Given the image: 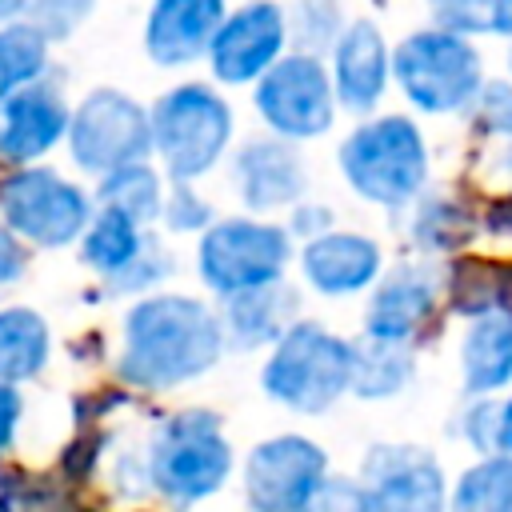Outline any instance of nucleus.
I'll use <instances>...</instances> for the list:
<instances>
[{"label": "nucleus", "mask_w": 512, "mask_h": 512, "mask_svg": "<svg viewBox=\"0 0 512 512\" xmlns=\"http://www.w3.org/2000/svg\"><path fill=\"white\" fill-rule=\"evenodd\" d=\"M480 232H488L492 240L512 244V192L484 200V208H480Z\"/></svg>", "instance_id": "obj_41"}, {"label": "nucleus", "mask_w": 512, "mask_h": 512, "mask_svg": "<svg viewBox=\"0 0 512 512\" xmlns=\"http://www.w3.org/2000/svg\"><path fill=\"white\" fill-rule=\"evenodd\" d=\"M344 32V16H340V0H296L288 8V40L300 52H332L336 36Z\"/></svg>", "instance_id": "obj_32"}, {"label": "nucleus", "mask_w": 512, "mask_h": 512, "mask_svg": "<svg viewBox=\"0 0 512 512\" xmlns=\"http://www.w3.org/2000/svg\"><path fill=\"white\" fill-rule=\"evenodd\" d=\"M232 444L224 420L212 408H180L164 416L144 448V472L152 496L172 508H192L216 496L232 476Z\"/></svg>", "instance_id": "obj_3"}, {"label": "nucleus", "mask_w": 512, "mask_h": 512, "mask_svg": "<svg viewBox=\"0 0 512 512\" xmlns=\"http://www.w3.org/2000/svg\"><path fill=\"white\" fill-rule=\"evenodd\" d=\"M164 172L152 168L148 160H136V164H124V168H112L108 176H100L96 184V204H112L128 216H136L140 224H156L160 220V208H164Z\"/></svg>", "instance_id": "obj_27"}, {"label": "nucleus", "mask_w": 512, "mask_h": 512, "mask_svg": "<svg viewBox=\"0 0 512 512\" xmlns=\"http://www.w3.org/2000/svg\"><path fill=\"white\" fill-rule=\"evenodd\" d=\"M296 260V236L288 224L272 216H216L196 236V272L208 292L236 296L244 288H260L284 280L288 264Z\"/></svg>", "instance_id": "obj_7"}, {"label": "nucleus", "mask_w": 512, "mask_h": 512, "mask_svg": "<svg viewBox=\"0 0 512 512\" xmlns=\"http://www.w3.org/2000/svg\"><path fill=\"white\" fill-rule=\"evenodd\" d=\"M288 44V8L276 0H248L220 20L204 60L216 84L252 88L288 52Z\"/></svg>", "instance_id": "obj_13"}, {"label": "nucleus", "mask_w": 512, "mask_h": 512, "mask_svg": "<svg viewBox=\"0 0 512 512\" xmlns=\"http://www.w3.org/2000/svg\"><path fill=\"white\" fill-rule=\"evenodd\" d=\"M440 308L444 272H436L432 264H396L372 284V296L364 304V336L376 344L416 348L436 324Z\"/></svg>", "instance_id": "obj_14"}, {"label": "nucleus", "mask_w": 512, "mask_h": 512, "mask_svg": "<svg viewBox=\"0 0 512 512\" xmlns=\"http://www.w3.org/2000/svg\"><path fill=\"white\" fill-rule=\"evenodd\" d=\"M456 436L480 456H512V392L472 396L456 416Z\"/></svg>", "instance_id": "obj_31"}, {"label": "nucleus", "mask_w": 512, "mask_h": 512, "mask_svg": "<svg viewBox=\"0 0 512 512\" xmlns=\"http://www.w3.org/2000/svg\"><path fill=\"white\" fill-rule=\"evenodd\" d=\"M80 260L100 276L108 296H148L176 268L164 240L112 204H96L80 236Z\"/></svg>", "instance_id": "obj_10"}, {"label": "nucleus", "mask_w": 512, "mask_h": 512, "mask_svg": "<svg viewBox=\"0 0 512 512\" xmlns=\"http://www.w3.org/2000/svg\"><path fill=\"white\" fill-rule=\"evenodd\" d=\"M508 68H512V52H508Z\"/></svg>", "instance_id": "obj_44"}, {"label": "nucleus", "mask_w": 512, "mask_h": 512, "mask_svg": "<svg viewBox=\"0 0 512 512\" xmlns=\"http://www.w3.org/2000/svg\"><path fill=\"white\" fill-rule=\"evenodd\" d=\"M448 512H512V456H480L448 492Z\"/></svg>", "instance_id": "obj_29"}, {"label": "nucleus", "mask_w": 512, "mask_h": 512, "mask_svg": "<svg viewBox=\"0 0 512 512\" xmlns=\"http://www.w3.org/2000/svg\"><path fill=\"white\" fill-rule=\"evenodd\" d=\"M296 320H300V308H296V288L288 280L244 288L236 296H224L220 304V324L232 352L272 348Z\"/></svg>", "instance_id": "obj_21"}, {"label": "nucleus", "mask_w": 512, "mask_h": 512, "mask_svg": "<svg viewBox=\"0 0 512 512\" xmlns=\"http://www.w3.org/2000/svg\"><path fill=\"white\" fill-rule=\"evenodd\" d=\"M368 512H448V476L424 444H372L360 464Z\"/></svg>", "instance_id": "obj_15"}, {"label": "nucleus", "mask_w": 512, "mask_h": 512, "mask_svg": "<svg viewBox=\"0 0 512 512\" xmlns=\"http://www.w3.org/2000/svg\"><path fill=\"white\" fill-rule=\"evenodd\" d=\"M152 156L168 180H204L232 152V104L208 80H180L156 96Z\"/></svg>", "instance_id": "obj_5"}, {"label": "nucleus", "mask_w": 512, "mask_h": 512, "mask_svg": "<svg viewBox=\"0 0 512 512\" xmlns=\"http://www.w3.org/2000/svg\"><path fill=\"white\" fill-rule=\"evenodd\" d=\"M64 148L84 176H108L112 168L152 156V116L120 88H92L68 120Z\"/></svg>", "instance_id": "obj_11"}, {"label": "nucleus", "mask_w": 512, "mask_h": 512, "mask_svg": "<svg viewBox=\"0 0 512 512\" xmlns=\"http://www.w3.org/2000/svg\"><path fill=\"white\" fill-rule=\"evenodd\" d=\"M228 16L224 0H152L144 20V52L160 68H184L208 56V44Z\"/></svg>", "instance_id": "obj_20"}, {"label": "nucleus", "mask_w": 512, "mask_h": 512, "mask_svg": "<svg viewBox=\"0 0 512 512\" xmlns=\"http://www.w3.org/2000/svg\"><path fill=\"white\" fill-rule=\"evenodd\" d=\"M0 512H92L64 480L32 468H0Z\"/></svg>", "instance_id": "obj_30"}, {"label": "nucleus", "mask_w": 512, "mask_h": 512, "mask_svg": "<svg viewBox=\"0 0 512 512\" xmlns=\"http://www.w3.org/2000/svg\"><path fill=\"white\" fill-rule=\"evenodd\" d=\"M328 228H336L332 224V212L324 208V204H296L292 212H288V232L296 236V240H312V236H320V232H328Z\"/></svg>", "instance_id": "obj_40"}, {"label": "nucleus", "mask_w": 512, "mask_h": 512, "mask_svg": "<svg viewBox=\"0 0 512 512\" xmlns=\"http://www.w3.org/2000/svg\"><path fill=\"white\" fill-rule=\"evenodd\" d=\"M96 0H24V20L36 24L48 40L72 36L88 16Z\"/></svg>", "instance_id": "obj_36"}, {"label": "nucleus", "mask_w": 512, "mask_h": 512, "mask_svg": "<svg viewBox=\"0 0 512 512\" xmlns=\"http://www.w3.org/2000/svg\"><path fill=\"white\" fill-rule=\"evenodd\" d=\"M444 308L452 316L476 320L512 308V260L460 252L444 268Z\"/></svg>", "instance_id": "obj_24"}, {"label": "nucleus", "mask_w": 512, "mask_h": 512, "mask_svg": "<svg viewBox=\"0 0 512 512\" xmlns=\"http://www.w3.org/2000/svg\"><path fill=\"white\" fill-rule=\"evenodd\" d=\"M500 168H504V176L512 180V140H508V144L500 148Z\"/></svg>", "instance_id": "obj_43"}, {"label": "nucleus", "mask_w": 512, "mask_h": 512, "mask_svg": "<svg viewBox=\"0 0 512 512\" xmlns=\"http://www.w3.org/2000/svg\"><path fill=\"white\" fill-rule=\"evenodd\" d=\"M52 40L28 24V20H12V24H0V104L20 92L24 84L48 76L52 68Z\"/></svg>", "instance_id": "obj_28"}, {"label": "nucleus", "mask_w": 512, "mask_h": 512, "mask_svg": "<svg viewBox=\"0 0 512 512\" xmlns=\"http://www.w3.org/2000/svg\"><path fill=\"white\" fill-rule=\"evenodd\" d=\"M336 164L344 184L376 208H408L432 180V156L420 124L408 112L360 116L340 140Z\"/></svg>", "instance_id": "obj_2"}, {"label": "nucleus", "mask_w": 512, "mask_h": 512, "mask_svg": "<svg viewBox=\"0 0 512 512\" xmlns=\"http://www.w3.org/2000/svg\"><path fill=\"white\" fill-rule=\"evenodd\" d=\"M72 108L60 80L40 76L0 104V160L8 168L40 164L68 136Z\"/></svg>", "instance_id": "obj_17"}, {"label": "nucleus", "mask_w": 512, "mask_h": 512, "mask_svg": "<svg viewBox=\"0 0 512 512\" xmlns=\"http://www.w3.org/2000/svg\"><path fill=\"white\" fill-rule=\"evenodd\" d=\"M20 416H24L20 384H4V380H0V460H4V456L12 452V444H16Z\"/></svg>", "instance_id": "obj_39"}, {"label": "nucleus", "mask_w": 512, "mask_h": 512, "mask_svg": "<svg viewBox=\"0 0 512 512\" xmlns=\"http://www.w3.org/2000/svg\"><path fill=\"white\" fill-rule=\"evenodd\" d=\"M352 364L356 340H344L316 320H296L268 348L260 364V388L288 412L320 416L352 392Z\"/></svg>", "instance_id": "obj_4"}, {"label": "nucleus", "mask_w": 512, "mask_h": 512, "mask_svg": "<svg viewBox=\"0 0 512 512\" xmlns=\"http://www.w3.org/2000/svg\"><path fill=\"white\" fill-rule=\"evenodd\" d=\"M468 120L488 140H512V80H484L468 104Z\"/></svg>", "instance_id": "obj_34"}, {"label": "nucleus", "mask_w": 512, "mask_h": 512, "mask_svg": "<svg viewBox=\"0 0 512 512\" xmlns=\"http://www.w3.org/2000/svg\"><path fill=\"white\" fill-rule=\"evenodd\" d=\"M460 384L468 396L512 392V308L468 320L460 336Z\"/></svg>", "instance_id": "obj_23"}, {"label": "nucleus", "mask_w": 512, "mask_h": 512, "mask_svg": "<svg viewBox=\"0 0 512 512\" xmlns=\"http://www.w3.org/2000/svg\"><path fill=\"white\" fill-rule=\"evenodd\" d=\"M408 236L416 244V252L424 256H456L472 244V236L480 232V208H472L468 196H460L456 188H424L412 204H408Z\"/></svg>", "instance_id": "obj_22"}, {"label": "nucleus", "mask_w": 512, "mask_h": 512, "mask_svg": "<svg viewBox=\"0 0 512 512\" xmlns=\"http://www.w3.org/2000/svg\"><path fill=\"white\" fill-rule=\"evenodd\" d=\"M224 352L220 308L184 292H148L124 312L116 380L136 392H172L212 372Z\"/></svg>", "instance_id": "obj_1"}, {"label": "nucleus", "mask_w": 512, "mask_h": 512, "mask_svg": "<svg viewBox=\"0 0 512 512\" xmlns=\"http://www.w3.org/2000/svg\"><path fill=\"white\" fill-rule=\"evenodd\" d=\"M24 268H28V244L0 220V292L20 284L24 280Z\"/></svg>", "instance_id": "obj_38"}, {"label": "nucleus", "mask_w": 512, "mask_h": 512, "mask_svg": "<svg viewBox=\"0 0 512 512\" xmlns=\"http://www.w3.org/2000/svg\"><path fill=\"white\" fill-rule=\"evenodd\" d=\"M96 212V196L44 164H20L0 176V220L28 248H68L80 244L88 220Z\"/></svg>", "instance_id": "obj_8"}, {"label": "nucleus", "mask_w": 512, "mask_h": 512, "mask_svg": "<svg viewBox=\"0 0 512 512\" xmlns=\"http://www.w3.org/2000/svg\"><path fill=\"white\" fill-rule=\"evenodd\" d=\"M328 480V452L300 432H280L248 448L240 488L248 512H300Z\"/></svg>", "instance_id": "obj_12"}, {"label": "nucleus", "mask_w": 512, "mask_h": 512, "mask_svg": "<svg viewBox=\"0 0 512 512\" xmlns=\"http://www.w3.org/2000/svg\"><path fill=\"white\" fill-rule=\"evenodd\" d=\"M492 36H508L512 40V0H500V12H496V32Z\"/></svg>", "instance_id": "obj_42"}, {"label": "nucleus", "mask_w": 512, "mask_h": 512, "mask_svg": "<svg viewBox=\"0 0 512 512\" xmlns=\"http://www.w3.org/2000/svg\"><path fill=\"white\" fill-rule=\"evenodd\" d=\"M484 80V56L464 32L428 24L392 48V84L424 116L468 112Z\"/></svg>", "instance_id": "obj_6"}, {"label": "nucleus", "mask_w": 512, "mask_h": 512, "mask_svg": "<svg viewBox=\"0 0 512 512\" xmlns=\"http://www.w3.org/2000/svg\"><path fill=\"white\" fill-rule=\"evenodd\" d=\"M300 512H368V492L360 476H332L316 488V496Z\"/></svg>", "instance_id": "obj_37"}, {"label": "nucleus", "mask_w": 512, "mask_h": 512, "mask_svg": "<svg viewBox=\"0 0 512 512\" xmlns=\"http://www.w3.org/2000/svg\"><path fill=\"white\" fill-rule=\"evenodd\" d=\"M256 116L268 132L284 140H316L336 124V84L328 60L316 52H284L256 84H252Z\"/></svg>", "instance_id": "obj_9"}, {"label": "nucleus", "mask_w": 512, "mask_h": 512, "mask_svg": "<svg viewBox=\"0 0 512 512\" xmlns=\"http://www.w3.org/2000/svg\"><path fill=\"white\" fill-rule=\"evenodd\" d=\"M416 356L412 348L396 344H376V340H356V364H352V396L360 400H388L412 384Z\"/></svg>", "instance_id": "obj_26"}, {"label": "nucleus", "mask_w": 512, "mask_h": 512, "mask_svg": "<svg viewBox=\"0 0 512 512\" xmlns=\"http://www.w3.org/2000/svg\"><path fill=\"white\" fill-rule=\"evenodd\" d=\"M228 184L252 216H272L284 208L292 212L308 192V160L296 140L276 132L248 136L228 152Z\"/></svg>", "instance_id": "obj_16"}, {"label": "nucleus", "mask_w": 512, "mask_h": 512, "mask_svg": "<svg viewBox=\"0 0 512 512\" xmlns=\"http://www.w3.org/2000/svg\"><path fill=\"white\" fill-rule=\"evenodd\" d=\"M328 72H332L340 108L352 116H372L392 84V48L380 24L368 16L348 20L328 52Z\"/></svg>", "instance_id": "obj_18"}, {"label": "nucleus", "mask_w": 512, "mask_h": 512, "mask_svg": "<svg viewBox=\"0 0 512 512\" xmlns=\"http://www.w3.org/2000/svg\"><path fill=\"white\" fill-rule=\"evenodd\" d=\"M212 220H216V208H212V200L200 196L196 180H172V188L164 192L160 224L168 232H176V236H184V232H196L200 236Z\"/></svg>", "instance_id": "obj_33"}, {"label": "nucleus", "mask_w": 512, "mask_h": 512, "mask_svg": "<svg viewBox=\"0 0 512 512\" xmlns=\"http://www.w3.org/2000/svg\"><path fill=\"white\" fill-rule=\"evenodd\" d=\"M48 356H52L48 320L28 304H4L0 308V380L4 384L36 380Z\"/></svg>", "instance_id": "obj_25"}, {"label": "nucleus", "mask_w": 512, "mask_h": 512, "mask_svg": "<svg viewBox=\"0 0 512 512\" xmlns=\"http://www.w3.org/2000/svg\"><path fill=\"white\" fill-rule=\"evenodd\" d=\"M296 268L304 284L320 296H356L384 276V248L364 232L328 228L312 240H300Z\"/></svg>", "instance_id": "obj_19"}, {"label": "nucleus", "mask_w": 512, "mask_h": 512, "mask_svg": "<svg viewBox=\"0 0 512 512\" xmlns=\"http://www.w3.org/2000/svg\"><path fill=\"white\" fill-rule=\"evenodd\" d=\"M428 12H432V24L440 28L484 36V32H496L500 0H428Z\"/></svg>", "instance_id": "obj_35"}]
</instances>
